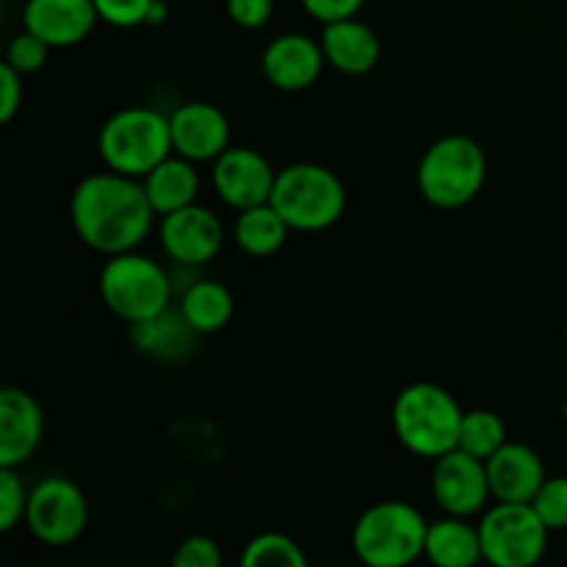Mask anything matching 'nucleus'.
Masks as SVG:
<instances>
[{
    "instance_id": "1",
    "label": "nucleus",
    "mask_w": 567,
    "mask_h": 567,
    "mask_svg": "<svg viewBox=\"0 0 567 567\" xmlns=\"http://www.w3.org/2000/svg\"><path fill=\"white\" fill-rule=\"evenodd\" d=\"M70 214L78 238L109 258L136 249L158 216L150 205L142 177L114 169L83 177L72 192Z\"/></svg>"
},
{
    "instance_id": "2",
    "label": "nucleus",
    "mask_w": 567,
    "mask_h": 567,
    "mask_svg": "<svg viewBox=\"0 0 567 567\" xmlns=\"http://www.w3.org/2000/svg\"><path fill=\"white\" fill-rule=\"evenodd\" d=\"M465 410L435 382H413L393 402V432L415 457L437 460L457 449Z\"/></svg>"
},
{
    "instance_id": "3",
    "label": "nucleus",
    "mask_w": 567,
    "mask_h": 567,
    "mask_svg": "<svg viewBox=\"0 0 567 567\" xmlns=\"http://www.w3.org/2000/svg\"><path fill=\"white\" fill-rule=\"evenodd\" d=\"M97 150L105 169L131 177L150 175L161 161L175 153L169 116L147 105L114 111L100 127Z\"/></svg>"
},
{
    "instance_id": "4",
    "label": "nucleus",
    "mask_w": 567,
    "mask_h": 567,
    "mask_svg": "<svg viewBox=\"0 0 567 567\" xmlns=\"http://www.w3.org/2000/svg\"><path fill=\"white\" fill-rule=\"evenodd\" d=\"M487 181V155L471 136L452 133L426 147L419 164V188L435 208L454 210L480 197Z\"/></svg>"
},
{
    "instance_id": "5",
    "label": "nucleus",
    "mask_w": 567,
    "mask_h": 567,
    "mask_svg": "<svg viewBox=\"0 0 567 567\" xmlns=\"http://www.w3.org/2000/svg\"><path fill=\"white\" fill-rule=\"evenodd\" d=\"M269 203L291 230L319 233L343 216L347 188L332 169L302 161V164H291L277 172Z\"/></svg>"
},
{
    "instance_id": "6",
    "label": "nucleus",
    "mask_w": 567,
    "mask_h": 567,
    "mask_svg": "<svg viewBox=\"0 0 567 567\" xmlns=\"http://www.w3.org/2000/svg\"><path fill=\"white\" fill-rule=\"evenodd\" d=\"M430 520L408 502H380L365 509L352 532V548L369 567H404L424 557Z\"/></svg>"
},
{
    "instance_id": "7",
    "label": "nucleus",
    "mask_w": 567,
    "mask_h": 567,
    "mask_svg": "<svg viewBox=\"0 0 567 567\" xmlns=\"http://www.w3.org/2000/svg\"><path fill=\"white\" fill-rule=\"evenodd\" d=\"M100 299L116 319L136 324L169 308L172 280L164 266L131 249L105 260L100 271Z\"/></svg>"
},
{
    "instance_id": "8",
    "label": "nucleus",
    "mask_w": 567,
    "mask_h": 567,
    "mask_svg": "<svg viewBox=\"0 0 567 567\" xmlns=\"http://www.w3.org/2000/svg\"><path fill=\"white\" fill-rule=\"evenodd\" d=\"M548 529L532 504L496 502L480 520L482 554L493 567H532L543 559Z\"/></svg>"
},
{
    "instance_id": "9",
    "label": "nucleus",
    "mask_w": 567,
    "mask_h": 567,
    "mask_svg": "<svg viewBox=\"0 0 567 567\" xmlns=\"http://www.w3.org/2000/svg\"><path fill=\"white\" fill-rule=\"evenodd\" d=\"M89 524V502L66 476H48L28 496L25 526L42 546L64 548L83 535Z\"/></svg>"
},
{
    "instance_id": "10",
    "label": "nucleus",
    "mask_w": 567,
    "mask_h": 567,
    "mask_svg": "<svg viewBox=\"0 0 567 567\" xmlns=\"http://www.w3.org/2000/svg\"><path fill=\"white\" fill-rule=\"evenodd\" d=\"M432 498L446 515L471 518L482 513L493 498L485 460L463 449H452L437 457L432 468Z\"/></svg>"
},
{
    "instance_id": "11",
    "label": "nucleus",
    "mask_w": 567,
    "mask_h": 567,
    "mask_svg": "<svg viewBox=\"0 0 567 567\" xmlns=\"http://www.w3.org/2000/svg\"><path fill=\"white\" fill-rule=\"evenodd\" d=\"M158 238L164 252L181 266H205L219 255L225 244V225L205 205H186L161 216Z\"/></svg>"
},
{
    "instance_id": "12",
    "label": "nucleus",
    "mask_w": 567,
    "mask_h": 567,
    "mask_svg": "<svg viewBox=\"0 0 567 567\" xmlns=\"http://www.w3.org/2000/svg\"><path fill=\"white\" fill-rule=\"evenodd\" d=\"M275 181L277 172L271 169L266 155H260L252 147H227L210 169L214 192L219 194L221 203L236 210L269 203Z\"/></svg>"
},
{
    "instance_id": "13",
    "label": "nucleus",
    "mask_w": 567,
    "mask_h": 567,
    "mask_svg": "<svg viewBox=\"0 0 567 567\" xmlns=\"http://www.w3.org/2000/svg\"><path fill=\"white\" fill-rule=\"evenodd\" d=\"M324 64L321 42H313L308 33H280L266 44L260 55V70L266 81L280 92H302L313 86Z\"/></svg>"
},
{
    "instance_id": "14",
    "label": "nucleus",
    "mask_w": 567,
    "mask_h": 567,
    "mask_svg": "<svg viewBox=\"0 0 567 567\" xmlns=\"http://www.w3.org/2000/svg\"><path fill=\"white\" fill-rule=\"evenodd\" d=\"M169 127L175 153L194 164L216 161L230 147V122L214 103H199V100L183 103L169 116Z\"/></svg>"
},
{
    "instance_id": "15",
    "label": "nucleus",
    "mask_w": 567,
    "mask_h": 567,
    "mask_svg": "<svg viewBox=\"0 0 567 567\" xmlns=\"http://www.w3.org/2000/svg\"><path fill=\"white\" fill-rule=\"evenodd\" d=\"M44 435V413L22 388L0 391V465L20 468L37 454Z\"/></svg>"
},
{
    "instance_id": "16",
    "label": "nucleus",
    "mask_w": 567,
    "mask_h": 567,
    "mask_svg": "<svg viewBox=\"0 0 567 567\" xmlns=\"http://www.w3.org/2000/svg\"><path fill=\"white\" fill-rule=\"evenodd\" d=\"M97 22L94 0H28L22 9V28L50 48L81 44Z\"/></svg>"
},
{
    "instance_id": "17",
    "label": "nucleus",
    "mask_w": 567,
    "mask_h": 567,
    "mask_svg": "<svg viewBox=\"0 0 567 567\" xmlns=\"http://www.w3.org/2000/svg\"><path fill=\"white\" fill-rule=\"evenodd\" d=\"M546 476L548 474L540 454L518 441H507L487 460V480H491L493 502L532 504V498L537 496Z\"/></svg>"
},
{
    "instance_id": "18",
    "label": "nucleus",
    "mask_w": 567,
    "mask_h": 567,
    "mask_svg": "<svg viewBox=\"0 0 567 567\" xmlns=\"http://www.w3.org/2000/svg\"><path fill=\"white\" fill-rule=\"evenodd\" d=\"M319 42L327 64H332L343 75H365L374 70L382 53L374 28L360 22L358 17L327 22Z\"/></svg>"
},
{
    "instance_id": "19",
    "label": "nucleus",
    "mask_w": 567,
    "mask_h": 567,
    "mask_svg": "<svg viewBox=\"0 0 567 567\" xmlns=\"http://www.w3.org/2000/svg\"><path fill=\"white\" fill-rule=\"evenodd\" d=\"M424 557L437 567H474L485 559L482 554L480 526H471L468 518L446 515L426 526Z\"/></svg>"
},
{
    "instance_id": "20",
    "label": "nucleus",
    "mask_w": 567,
    "mask_h": 567,
    "mask_svg": "<svg viewBox=\"0 0 567 567\" xmlns=\"http://www.w3.org/2000/svg\"><path fill=\"white\" fill-rule=\"evenodd\" d=\"M144 192H147L150 205L158 216L172 214V210H181L186 205L197 203L199 194V172L197 164L183 155H169V158L161 161L150 175L142 177Z\"/></svg>"
},
{
    "instance_id": "21",
    "label": "nucleus",
    "mask_w": 567,
    "mask_h": 567,
    "mask_svg": "<svg viewBox=\"0 0 567 567\" xmlns=\"http://www.w3.org/2000/svg\"><path fill=\"white\" fill-rule=\"evenodd\" d=\"M199 332L194 330L186 321V316L181 313V308L172 310L166 308L164 313L153 316V319H144L131 324V341L138 352H144L147 358L155 360H181L192 352L194 338Z\"/></svg>"
},
{
    "instance_id": "22",
    "label": "nucleus",
    "mask_w": 567,
    "mask_h": 567,
    "mask_svg": "<svg viewBox=\"0 0 567 567\" xmlns=\"http://www.w3.org/2000/svg\"><path fill=\"white\" fill-rule=\"evenodd\" d=\"M288 233H291V227L277 214L275 205L264 203L238 210V219L233 225V241L249 258H271L288 241Z\"/></svg>"
},
{
    "instance_id": "23",
    "label": "nucleus",
    "mask_w": 567,
    "mask_h": 567,
    "mask_svg": "<svg viewBox=\"0 0 567 567\" xmlns=\"http://www.w3.org/2000/svg\"><path fill=\"white\" fill-rule=\"evenodd\" d=\"M177 308L199 336H214V332L225 330L230 324L236 302H233L230 288L221 286V282L197 280L194 286L186 288Z\"/></svg>"
},
{
    "instance_id": "24",
    "label": "nucleus",
    "mask_w": 567,
    "mask_h": 567,
    "mask_svg": "<svg viewBox=\"0 0 567 567\" xmlns=\"http://www.w3.org/2000/svg\"><path fill=\"white\" fill-rule=\"evenodd\" d=\"M507 424L493 410H468L460 424V441L457 449L474 454L480 460H491L498 449L507 443Z\"/></svg>"
},
{
    "instance_id": "25",
    "label": "nucleus",
    "mask_w": 567,
    "mask_h": 567,
    "mask_svg": "<svg viewBox=\"0 0 567 567\" xmlns=\"http://www.w3.org/2000/svg\"><path fill=\"white\" fill-rule=\"evenodd\" d=\"M302 546L282 532H260L244 546L241 567H305Z\"/></svg>"
},
{
    "instance_id": "26",
    "label": "nucleus",
    "mask_w": 567,
    "mask_h": 567,
    "mask_svg": "<svg viewBox=\"0 0 567 567\" xmlns=\"http://www.w3.org/2000/svg\"><path fill=\"white\" fill-rule=\"evenodd\" d=\"M532 507L551 532L567 529V476H546Z\"/></svg>"
},
{
    "instance_id": "27",
    "label": "nucleus",
    "mask_w": 567,
    "mask_h": 567,
    "mask_svg": "<svg viewBox=\"0 0 567 567\" xmlns=\"http://www.w3.org/2000/svg\"><path fill=\"white\" fill-rule=\"evenodd\" d=\"M28 496H31V491L20 480L17 468L0 465V529L11 532L17 524L25 520Z\"/></svg>"
},
{
    "instance_id": "28",
    "label": "nucleus",
    "mask_w": 567,
    "mask_h": 567,
    "mask_svg": "<svg viewBox=\"0 0 567 567\" xmlns=\"http://www.w3.org/2000/svg\"><path fill=\"white\" fill-rule=\"evenodd\" d=\"M50 44L42 42L37 33L22 31L17 33L14 39L6 48V64L14 66L20 75H31V72H39L44 64H48Z\"/></svg>"
},
{
    "instance_id": "29",
    "label": "nucleus",
    "mask_w": 567,
    "mask_h": 567,
    "mask_svg": "<svg viewBox=\"0 0 567 567\" xmlns=\"http://www.w3.org/2000/svg\"><path fill=\"white\" fill-rule=\"evenodd\" d=\"M153 3L155 0H94V9L100 22L114 28H136L147 25Z\"/></svg>"
},
{
    "instance_id": "30",
    "label": "nucleus",
    "mask_w": 567,
    "mask_h": 567,
    "mask_svg": "<svg viewBox=\"0 0 567 567\" xmlns=\"http://www.w3.org/2000/svg\"><path fill=\"white\" fill-rule=\"evenodd\" d=\"M172 565L175 567H219L221 565V548L214 537L208 535H192L177 546L172 554Z\"/></svg>"
},
{
    "instance_id": "31",
    "label": "nucleus",
    "mask_w": 567,
    "mask_h": 567,
    "mask_svg": "<svg viewBox=\"0 0 567 567\" xmlns=\"http://www.w3.org/2000/svg\"><path fill=\"white\" fill-rule=\"evenodd\" d=\"M225 9L227 17L238 28L255 31V28H264L271 20V14H275V0H225Z\"/></svg>"
},
{
    "instance_id": "32",
    "label": "nucleus",
    "mask_w": 567,
    "mask_h": 567,
    "mask_svg": "<svg viewBox=\"0 0 567 567\" xmlns=\"http://www.w3.org/2000/svg\"><path fill=\"white\" fill-rule=\"evenodd\" d=\"M299 3H302V9L308 11L313 20L327 25V22L358 17V11L363 9L365 0H299Z\"/></svg>"
},
{
    "instance_id": "33",
    "label": "nucleus",
    "mask_w": 567,
    "mask_h": 567,
    "mask_svg": "<svg viewBox=\"0 0 567 567\" xmlns=\"http://www.w3.org/2000/svg\"><path fill=\"white\" fill-rule=\"evenodd\" d=\"M22 105V75L11 64H0V122H11Z\"/></svg>"
},
{
    "instance_id": "34",
    "label": "nucleus",
    "mask_w": 567,
    "mask_h": 567,
    "mask_svg": "<svg viewBox=\"0 0 567 567\" xmlns=\"http://www.w3.org/2000/svg\"><path fill=\"white\" fill-rule=\"evenodd\" d=\"M166 14H169V6H166V0H155L153 11H150L147 25H158V22L166 20Z\"/></svg>"
},
{
    "instance_id": "35",
    "label": "nucleus",
    "mask_w": 567,
    "mask_h": 567,
    "mask_svg": "<svg viewBox=\"0 0 567 567\" xmlns=\"http://www.w3.org/2000/svg\"><path fill=\"white\" fill-rule=\"evenodd\" d=\"M563 419H565V424H567V393H565V402H563Z\"/></svg>"
},
{
    "instance_id": "36",
    "label": "nucleus",
    "mask_w": 567,
    "mask_h": 567,
    "mask_svg": "<svg viewBox=\"0 0 567 567\" xmlns=\"http://www.w3.org/2000/svg\"><path fill=\"white\" fill-rule=\"evenodd\" d=\"M565 349H567V324H565Z\"/></svg>"
}]
</instances>
